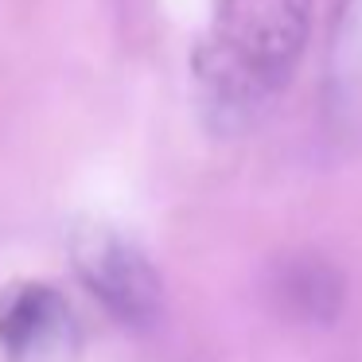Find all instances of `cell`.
<instances>
[{"label":"cell","mask_w":362,"mask_h":362,"mask_svg":"<svg viewBox=\"0 0 362 362\" xmlns=\"http://www.w3.org/2000/svg\"><path fill=\"white\" fill-rule=\"evenodd\" d=\"M308 24L312 0H222L195 51V82L214 125H245L288 82Z\"/></svg>","instance_id":"1"},{"label":"cell","mask_w":362,"mask_h":362,"mask_svg":"<svg viewBox=\"0 0 362 362\" xmlns=\"http://www.w3.org/2000/svg\"><path fill=\"white\" fill-rule=\"evenodd\" d=\"M71 261L90 292L102 300V308L125 327H148L164 308L156 269L148 265L133 242L113 234L110 226H78L71 234Z\"/></svg>","instance_id":"2"},{"label":"cell","mask_w":362,"mask_h":362,"mask_svg":"<svg viewBox=\"0 0 362 362\" xmlns=\"http://www.w3.org/2000/svg\"><path fill=\"white\" fill-rule=\"evenodd\" d=\"M0 351L8 362H78L82 331L55 284L16 281L0 292Z\"/></svg>","instance_id":"3"},{"label":"cell","mask_w":362,"mask_h":362,"mask_svg":"<svg viewBox=\"0 0 362 362\" xmlns=\"http://www.w3.org/2000/svg\"><path fill=\"white\" fill-rule=\"evenodd\" d=\"M273 292L284 312L304 323L327 327L343 312V276L331 261L315 257V253H296V257L281 261L273 276Z\"/></svg>","instance_id":"4"}]
</instances>
